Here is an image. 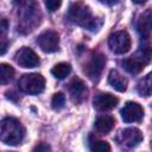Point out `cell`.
Returning <instances> with one entry per match:
<instances>
[{
	"label": "cell",
	"mask_w": 152,
	"mask_h": 152,
	"mask_svg": "<svg viewBox=\"0 0 152 152\" xmlns=\"http://www.w3.org/2000/svg\"><path fill=\"white\" fill-rule=\"evenodd\" d=\"M151 61H152V45L147 40H145L140 44L139 49L134 55L122 61V65L127 72L132 75H137Z\"/></svg>",
	"instance_id": "1"
},
{
	"label": "cell",
	"mask_w": 152,
	"mask_h": 152,
	"mask_svg": "<svg viewBox=\"0 0 152 152\" xmlns=\"http://www.w3.org/2000/svg\"><path fill=\"white\" fill-rule=\"evenodd\" d=\"M25 137V128L21 122L12 116H7L1 121L0 139L4 144L15 146L23 141Z\"/></svg>",
	"instance_id": "2"
},
{
	"label": "cell",
	"mask_w": 152,
	"mask_h": 152,
	"mask_svg": "<svg viewBox=\"0 0 152 152\" xmlns=\"http://www.w3.org/2000/svg\"><path fill=\"white\" fill-rule=\"evenodd\" d=\"M68 18L74 24L88 28L90 31L97 30V27L101 25L97 24V18H95L91 14L90 8L82 2H75L70 6L68 12Z\"/></svg>",
	"instance_id": "3"
},
{
	"label": "cell",
	"mask_w": 152,
	"mask_h": 152,
	"mask_svg": "<svg viewBox=\"0 0 152 152\" xmlns=\"http://www.w3.org/2000/svg\"><path fill=\"white\" fill-rule=\"evenodd\" d=\"M19 89L23 93L31 94V95H37L42 93L45 88V78L40 74H24L19 81H18Z\"/></svg>",
	"instance_id": "4"
},
{
	"label": "cell",
	"mask_w": 152,
	"mask_h": 152,
	"mask_svg": "<svg viewBox=\"0 0 152 152\" xmlns=\"http://www.w3.org/2000/svg\"><path fill=\"white\" fill-rule=\"evenodd\" d=\"M109 49L116 55H124L129 51L132 40L131 36L126 31H116L112 33L108 38Z\"/></svg>",
	"instance_id": "5"
},
{
	"label": "cell",
	"mask_w": 152,
	"mask_h": 152,
	"mask_svg": "<svg viewBox=\"0 0 152 152\" xmlns=\"http://www.w3.org/2000/svg\"><path fill=\"white\" fill-rule=\"evenodd\" d=\"M37 43L44 52H48V53L56 52L58 50V46H59V36L56 31L48 30V31L42 32L38 36Z\"/></svg>",
	"instance_id": "6"
},
{
	"label": "cell",
	"mask_w": 152,
	"mask_h": 152,
	"mask_svg": "<svg viewBox=\"0 0 152 152\" xmlns=\"http://www.w3.org/2000/svg\"><path fill=\"white\" fill-rule=\"evenodd\" d=\"M104 64H106V56L103 53H100V52L95 53L90 58V61L87 63V65L84 68V72L87 74V76L90 80L96 81L101 76L103 68H104Z\"/></svg>",
	"instance_id": "7"
},
{
	"label": "cell",
	"mask_w": 152,
	"mask_h": 152,
	"mask_svg": "<svg viewBox=\"0 0 152 152\" xmlns=\"http://www.w3.org/2000/svg\"><path fill=\"white\" fill-rule=\"evenodd\" d=\"M120 114L125 122H139L142 120L144 109L138 102L127 101L121 108Z\"/></svg>",
	"instance_id": "8"
},
{
	"label": "cell",
	"mask_w": 152,
	"mask_h": 152,
	"mask_svg": "<svg viewBox=\"0 0 152 152\" xmlns=\"http://www.w3.org/2000/svg\"><path fill=\"white\" fill-rule=\"evenodd\" d=\"M14 59L23 68H34V66H38L40 63L38 55L32 49L26 46H23L15 52Z\"/></svg>",
	"instance_id": "9"
},
{
	"label": "cell",
	"mask_w": 152,
	"mask_h": 152,
	"mask_svg": "<svg viewBox=\"0 0 152 152\" xmlns=\"http://www.w3.org/2000/svg\"><path fill=\"white\" fill-rule=\"evenodd\" d=\"M144 139V135L139 128L128 127L122 129L118 135V141L126 147H134L139 145Z\"/></svg>",
	"instance_id": "10"
},
{
	"label": "cell",
	"mask_w": 152,
	"mask_h": 152,
	"mask_svg": "<svg viewBox=\"0 0 152 152\" xmlns=\"http://www.w3.org/2000/svg\"><path fill=\"white\" fill-rule=\"evenodd\" d=\"M69 93H70L71 101L77 104V103L83 102L87 99L88 89H87V86L84 84V82L81 78L75 77L69 83Z\"/></svg>",
	"instance_id": "11"
},
{
	"label": "cell",
	"mask_w": 152,
	"mask_h": 152,
	"mask_svg": "<svg viewBox=\"0 0 152 152\" xmlns=\"http://www.w3.org/2000/svg\"><path fill=\"white\" fill-rule=\"evenodd\" d=\"M119 102V99L110 93H100L94 97V107L99 112L112 110Z\"/></svg>",
	"instance_id": "12"
},
{
	"label": "cell",
	"mask_w": 152,
	"mask_h": 152,
	"mask_svg": "<svg viewBox=\"0 0 152 152\" xmlns=\"http://www.w3.org/2000/svg\"><path fill=\"white\" fill-rule=\"evenodd\" d=\"M137 30L139 34L144 38L147 39L151 33H152V10H145L138 18L137 21Z\"/></svg>",
	"instance_id": "13"
},
{
	"label": "cell",
	"mask_w": 152,
	"mask_h": 152,
	"mask_svg": "<svg viewBox=\"0 0 152 152\" xmlns=\"http://www.w3.org/2000/svg\"><path fill=\"white\" fill-rule=\"evenodd\" d=\"M115 125V119L112 115H100L94 122L95 129L101 134H108Z\"/></svg>",
	"instance_id": "14"
},
{
	"label": "cell",
	"mask_w": 152,
	"mask_h": 152,
	"mask_svg": "<svg viewBox=\"0 0 152 152\" xmlns=\"http://www.w3.org/2000/svg\"><path fill=\"white\" fill-rule=\"evenodd\" d=\"M108 83L118 91L120 93H124L126 91L127 89V84H128V81L125 76H122L118 70L113 69L109 71V75H108Z\"/></svg>",
	"instance_id": "15"
},
{
	"label": "cell",
	"mask_w": 152,
	"mask_h": 152,
	"mask_svg": "<svg viewBox=\"0 0 152 152\" xmlns=\"http://www.w3.org/2000/svg\"><path fill=\"white\" fill-rule=\"evenodd\" d=\"M137 90H138V94L140 96H151L152 95V71L148 72L145 77H142L138 86H137Z\"/></svg>",
	"instance_id": "16"
},
{
	"label": "cell",
	"mask_w": 152,
	"mask_h": 152,
	"mask_svg": "<svg viewBox=\"0 0 152 152\" xmlns=\"http://www.w3.org/2000/svg\"><path fill=\"white\" fill-rule=\"evenodd\" d=\"M70 72H71V65H70V63H66V62L57 63V64L51 69V74H52L56 78H59V80L65 78Z\"/></svg>",
	"instance_id": "17"
},
{
	"label": "cell",
	"mask_w": 152,
	"mask_h": 152,
	"mask_svg": "<svg viewBox=\"0 0 152 152\" xmlns=\"http://www.w3.org/2000/svg\"><path fill=\"white\" fill-rule=\"evenodd\" d=\"M14 76V69L6 63L0 64V83L7 84Z\"/></svg>",
	"instance_id": "18"
},
{
	"label": "cell",
	"mask_w": 152,
	"mask_h": 152,
	"mask_svg": "<svg viewBox=\"0 0 152 152\" xmlns=\"http://www.w3.org/2000/svg\"><path fill=\"white\" fill-rule=\"evenodd\" d=\"M91 152H110V145L104 140H95L90 145Z\"/></svg>",
	"instance_id": "19"
},
{
	"label": "cell",
	"mask_w": 152,
	"mask_h": 152,
	"mask_svg": "<svg viewBox=\"0 0 152 152\" xmlns=\"http://www.w3.org/2000/svg\"><path fill=\"white\" fill-rule=\"evenodd\" d=\"M64 104H65V96H64V94L61 93V91L56 93V94L52 96V100H51V106H52V108H53L55 110H59V109H62V108L64 107Z\"/></svg>",
	"instance_id": "20"
},
{
	"label": "cell",
	"mask_w": 152,
	"mask_h": 152,
	"mask_svg": "<svg viewBox=\"0 0 152 152\" xmlns=\"http://www.w3.org/2000/svg\"><path fill=\"white\" fill-rule=\"evenodd\" d=\"M62 2L61 1H53V0H49V1H45V6L48 8L49 12H55L57 11L59 7H61Z\"/></svg>",
	"instance_id": "21"
},
{
	"label": "cell",
	"mask_w": 152,
	"mask_h": 152,
	"mask_svg": "<svg viewBox=\"0 0 152 152\" xmlns=\"http://www.w3.org/2000/svg\"><path fill=\"white\" fill-rule=\"evenodd\" d=\"M51 147L50 145L45 144V142H39L38 145L34 146V148L32 150V152H50Z\"/></svg>",
	"instance_id": "22"
},
{
	"label": "cell",
	"mask_w": 152,
	"mask_h": 152,
	"mask_svg": "<svg viewBox=\"0 0 152 152\" xmlns=\"http://www.w3.org/2000/svg\"><path fill=\"white\" fill-rule=\"evenodd\" d=\"M7 26H8L7 20L5 18H2L1 19V32H2V36H5V32L7 31Z\"/></svg>",
	"instance_id": "23"
}]
</instances>
